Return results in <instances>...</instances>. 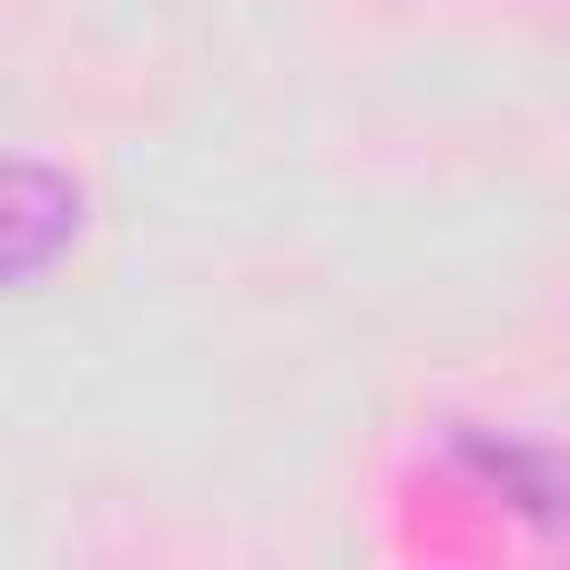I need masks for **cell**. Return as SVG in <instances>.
I'll use <instances>...</instances> for the list:
<instances>
[{"instance_id":"cell-1","label":"cell","mask_w":570,"mask_h":570,"mask_svg":"<svg viewBox=\"0 0 570 570\" xmlns=\"http://www.w3.org/2000/svg\"><path fill=\"white\" fill-rule=\"evenodd\" d=\"M80 232V187L45 160H0V285H27L53 267Z\"/></svg>"}]
</instances>
